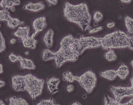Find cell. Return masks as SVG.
Listing matches in <instances>:
<instances>
[{
	"label": "cell",
	"instance_id": "cell-1",
	"mask_svg": "<svg viewBox=\"0 0 133 105\" xmlns=\"http://www.w3.org/2000/svg\"><path fill=\"white\" fill-rule=\"evenodd\" d=\"M65 3L64 12L66 18L78 24L84 31L90 24L91 18L86 4L84 3L74 5L66 2Z\"/></svg>",
	"mask_w": 133,
	"mask_h": 105
},
{
	"label": "cell",
	"instance_id": "cell-2",
	"mask_svg": "<svg viewBox=\"0 0 133 105\" xmlns=\"http://www.w3.org/2000/svg\"><path fill=\"white\" fill-rule=\"evenodd\" d=\"M129 37L123 31H116L102 38L101 45L103 49L119 48L128 47Z\"/></svg>",
	"mask_w": 133,
	"mask_h": 105
},
{
	"label": "cell",
	"instance_id": "cell-3",
	"mask_svg": "<svg viewBox=\"0 0 133 105\" xmlns=\"http://www.w3.org/2000/svg\"><path fill=\"white\" fill-rule=\"evenodd\" d=\"M24 76L25 89L34 102L35 97L41 95L44 80L37 78L30 73Z\"/></svg>",
	"mask_w": 133,
	"mask_h": 105
},
{
	"label": "cell",
	"instance_id": "cell-4",
	"mask_svg": "<svg viewBox=\"0 0 133 105\" xmlns=\"http://www.w3.org/2000/svg\"><path fill=\"white\" fill-rule=\"evenodd\" d=\"M55 53V59L58 68H59L66 61H75L78 59L79 55L72 47H61Z\"/></svg>",
	"mask_w": 133,
	"mask_h": 105
},
{
	"label": "cell",
	"instance_id": "cell-5",
	"mask_svg": "<svg viewBox=\"0 0 133 105\" xmlns=\"http://www.w3.org/2000/svg\"><path fill=\"white\" fill-rule=\"evenodd\" d=\"M88 93L91 92L96 84L97 78L94 73L88 70L80 76H74Z\"/></svg>",
	"mask_w": 133,
	"mask_h": 105
},
{
	"label": "cell",
	"instance_id": "cell-6",
	"mask_svg": "<svg viewBox=\"0 0 133 105\" xmlns=\"http://www.w3.org/2000/svg\"><path fill=\"white\" fill-rule=\"evenodd\" d=\"M130 79L131 83L130 87L112 86L110 87L116 101L119 102L124 97L133 96V76L131 77Z\"/></svg>",
	"mask_w": 133,
	"mask_h": 105
},
{
	"label": "cell",
	"instance_id": "cell-7",
	"mask_svg": "<svg viewBox=\"0 0 133 105\" xmlns=\"http://www.w3.org/2000/svg\"><path fill=\"white\" fill-rule=\"evenodd\" d=\"M12 87L16 91H24L25 90L24 76H12Z\"/></svg>",
	"mask_w": 133,
	"mask_h": 105
},
{
	"label": "cell",
	"instance_id": "cell-8",
	"mask_svg": "<svg viewBox=\"0 0 133 105\" xmlns=\"http://www.w3.org/2000/svg\"><path fill=\"white\" fill-rule=\"evenodd\" d=\"M72 48L81 54L84 50L87 48L84 37L81 36L79 39H75L72 46Z\"/></svg>",
	"mask_w": 133,
	"mask_h": 105
},
{
	"label": "cell",
	"instance_id": "cell-9",
	"mask_svg": "<svg viewBox=\"0 0 133 105\" xmlns=\"http://www.w3.org/2000/svg\"><path fill=\"white\" fill-rule=\"evenodd\" d=\"M46 19L44 17L38 18L32 22V25L35 32L33 34L35 36L37 32L42 31L45 25Z\"/></svg>",
	"mask_w": 133,
	"mask_h": 105
},
{
	"label": "cell",
	"instance_id": "cell-10",
	"mask_svg": "<svg viewBox=\"0 0 133 105\" xmlns=\"http://www.w3.org/2000/svg\"><path fill=\"white\" fill-rule=\"evenodd\" d=\"M85 39L88 48L97 47L102 45V38L89 37H85Z\"/></svg>",
	"mask_w": 133,
	"mask_h": 105
},
{
	"label": "cell",
	"instance_id": "cell-11",
	"mask_svg": "<svg viewBox=\"0 0 133 105\" xmlns=\"http://www.w3.org/2000/svg\"><path fill=\"white\" fill-rule=\"evenodd\" d=\"M59 81V79L54 77H52L47 80L48 87L51 94L58 91L59 89L57 88V87Z\"/></svg>",
	"mask_w": 133,
	"mask_h": 105
},
{
	"label": "cell",
	"instance_id": "cell-12",
	"mask_svg": "<svg viewBox=\"0 0 133 105\" xmlns=\"http://www.w3.org/2000/svg\"><path fill=\"white\" fill-rule=\"evenodd\" d=\"M17 56L18 60L20 63L21 68H27L29 69L35 68L36 67L31 60L26 58H23L18 55Z\"/></svg>",
	"mask_w": 133,
	"mask_h": 105
},
{
	"label": "cell",
	"instance_id": "cell-13",
	"mask_svg": "<svg viewBox=\"0 0 133 105\" xmlns=\"http://www.w3.org/2000/svg\"><path fill=\"white\" fill-rule=\"evenodd\" d=\"M117 75L122 79H124L129 73V70L128 66L123 64L116 70Z\"/></svg>",
	"mask_w": 133,
	"mask_h": 105
},
{
	"label": "cell",
	"instance_id": "cell-14",
	"mask_svg": "<svg viewBox=\"0 0 133 105\" xmlns=\"http://www.w3.org/2000/svg\"><path fill=\"white\" fill-rule=\"evenodd\" d=\"M45 8V6L44 5L40 3H29L24 6L23 9L34 11H38L44 9Z\"/></svg>",
	"mask_w": 133,
	"mask_h": 105
},
{
	"label": "cell",
	"instance_id": "cell-15",
	"mask_svg": "<svg viewBox=\"0 0 133 105\" xmlns=\"http://www.w3.org/2000/svg\"><path fill=\"white\" fill-rule=\"evenodd\" d=\"M21 40L24 47L32 49L35 47V44L38 42L37 40L28 36L21 38Z\"/></svg>",
	"mask_w": 133,
	"mask_h": 105
},
{
	"label": "cell",
	"instance_id": "cell-16",
	"mask_svg": "<svg viewBox=\"0 0 133 105\" xmlns=\"http://www.w3.org/2000/svg\"><path fill=\"white\" fill-rule=\"evenodd\" d=\"M29 27L28 26L19 27L14 33V35L18 37L22 38L28 36L29 33Z\"/></svg>",
	"mask_w": 133,
	"mask_h": 105
},
{
	"label": "cell",
	"instance_id": "cell-17",
	"mask_svg": "<svg viewBox=\"0 0 133 105\" xmlns=\"http://www.w3.org/2000/svg\"><path fill=\"white\" fill-rule=\"evenodd\" d=\"M100 74L103 77L110 80H114L117 75L116 71L113 69L106 70L100 73Z\"/></svg>",
	"mask_w": 133,
	"mask_h": 105
},
{
	"label": "cell",
	"instance_id": "cell-18",
	"mask_svg": "<svg viewBox=\"0 0 133 105\" xmlns=\"http://www.w3.org/2000/svg\"><path fill=\"white\" fill-rule=\"evenodd\" d=\"M20 3L19 0H3L0 3V6L7 9L12 7L14 5H18Z\"/></svg>",
	"mask_w": 133,
	"mask_h": 105
},
{
	"label": "cell",
	"instance_id": "cell-19",
	"mask_svg": "<svg viewBox=\"0 0 133 105\" xmlns=\"http://www.w3.org/2000/svg\"><path fill=\"white\" fill-rule=\"evenodd\" d=\"M53 33V31L51 29H49L44 37V41L46 45L48 47H50L52 46Z\"/></svg>",
	"mask_w": 133,
	"mask_h": 105
},
{
	"label": "cell",
	"instance_id": "cell-20",
	"mask_svg": "<svg viewBox=\"0 0 133 105\" xmlns=\"http://www.w3.org/2000/svg\"><path fill=\"white\" fill-rule=\"evenodd\" d=\"M9 99L10 102L9 105H28L25 100L21 98L11 97Z\"/></svg>",
	"mask_w": 133,
	"mask_h": 105
},
{
	"label": "cell",
	"instance_id": "cell-21",
	"mask_svg": "<svg viewBox=\"0 0 133 105\" xmlns=\"http://www.w3.org/2000/svg\"><path fill=\"white\" fill-rule=\"evenodd\" d=\"M125 26L128 33L133 34V19L128 16L124 18Z\"/></svg>",
	"mask_w": 133,
	"mask_h": 105
},
{
	"label": "cell",
	"instance_id": "cell-22",
	"mask_svg": "<svg viewBox=\"0 0 133 105\" xmlns=\"http://www.w3.org/2000/svg\"><path fill=\"white\" fill-rule=\"evenodd\" d=\"M55 53L48 49H45L43 52V59L44 61H46L53 58L55 59Z\"/></svg>",
	"mask_w": 133,
	"mask_h": 105
},
{
	"label": "cell",
	"instance_id": "cell-23",
	"mask_svg": "<svg viewBox=\"0 0 133 105\" xmlns=\"http://www.w3.org/2000/svg\"><path fill=\"white\" fill-rule=\"evenodd\" d=\"M104 55L106 59L109 61L114 60L117 58L116 55L114 51L112 50H110L106 52Z\"/></svg>",
	"mask_w": 133,
	"mask_h": 105
},
{
	"label": "cell",
	"instance_id": "cell-24",
	"mask_svg": "<svg viewBox=\"0 0 133 105\" xmlns=\"http://www.w3.org/2000/svg\"><path fill=\"white\" fill-rule=\"evenodd\" d=\"M8 21V25L11 29L14 28L21 23V22L16 18H11Z\"/></svg>",
	"mask_w": 133,
	"mask_h": 105
},
{
	"label": "cell",
	"instance_id": "cell-25",
	"mask_svg": "<svg viewBox=\"0 0 133 105\" xmlns=\"http://www.w3.org/2000/svg\"><path fill=\"white\" fill-rule=\"evenodd\" d=\"M105 105H124L109 97L107 95L105 96Z\"/></svg>",
	"mask_w": 133,
	"mask_h": 105
},
{
	"label": "cell",
	"instance_id": "cell-26",
	"mask_svg": "<svg viewBox=\"0 0 133 105\" xmlns=\"http://www.w3.org/2000/svg\"><path fill=\"white\" fill-rule=\"evenodd\" d=\"M11 17L9 15L8 12L5 10L0 11V20H1L8 21Z\"/></svg>",
	"mask_w": 133,
	"mask_h": 105
},
{
	"label": "cell",
	"instance_id": "cell-27",
	"mask_svg": "<svg viewBox=\"0 0 133 105\" xmlns=\"http://www.w3.org/2000/svg\"><path fill=\"white\" fill-rule=\"evenodd\" d=\"M36 105H60L54 104L53 103L52 98L48 99H43L41 100Z\"/></svg>",
	"mask_w": 133,
	"mask_h": 105
},
{
	"label": "cell",
	"instance_id": "cell-28",
	"mask_svg": "<svg viewBox=\"0 0 133 105\" xmlns=\"http://www.w3.org/2000/svg\"><path fill=\"white\" fill-rule=\"evenodd\" d=\"M103 17V15L101 12L98 11H96L93 16L94 20L96 22L100 21Z\"/></svg>",
	"mask_w": 133,
	"mask_h": 105
},
{
	"label": "cell",
	"instance_id": "cell-29",
	"mask_svg": "<svg viewBox=\"0 0 133 105\" xmlns=\"http://www.w3.org/2000/svg\"><path fill=\"white\" fill-rule=\"evenodd\" d=\"M74 76L71 72L69 71H67L65 76L66 80L67 81L70 82H73L74 80Z\"/></svg>",
	"mask_w": 133,
	"mask_h": 105
},
{
	"label": "cell",
	"instance_id": "cell-30",
	"mask_svg": "<svg viewBox=\"0 0 133 105\" xmlns=\"http://www.w3.org/2000/svg\"><path fill=\"white\" fill-rule=\"evenodd\" d=\"M0 51L1 52L3 51L5 49V47L4 44V40L3 38L1 33H0Z\"/></svg>",
	"mask_w": 133,
	"mask_h": 105
},
{
	"label": "cell",
	"instance_id": "cell-31",
	"mask_svg": "<svg viewBox=\"0 0 133 105\" xmlns=\"http://www.w3.org/2000/svg\"><path fill=\"white\" fill-rule=\"evenodd\" d=\"M9 58L11 61L13 62H15L17 60H18L17 56L12 53L9 55Z\"/></svg>",
	"mask_w": 133,
	"mask_h": 105
},
{
	"label": "cell",
	"instance_id": "cell-32",
	"mask_svg": "<svg viewBox=\"0 0 133 105\" xmlns=\"http://www.w3.org/2000/svg\"><path fill=\"white\" fill-rule=\"evenodd\" d=\"M128 47L133 50V36H129V45Z\"/></svg>",
	"mask_w": 133,
	"mask_h": 105
},
{
	"label": "cell",
	"instance_id": "cell-33",
	"mask_svg": "<svg viewBox=\"0 0 133 105\" xmlns=\"http://www.w3.org/2000/svg\"><path fill=\"white\" fill-rule=\"evenodd\" d=\"M103 28L102 26H100L97 28H94L92 30L90 31L89 32V33H91L94 32H97L100 30H102Z\"/></svg>",
	"mask_w": 133,
	"mask_h": 105
},
{
	"label": "cell",
	"instance_id": "cell-34",
	"mask_svg": "<svg viewBox=\"0 0 133 105\" xmlns=\"http://www.w3.org/2000/svg\"><path fill=\"white\" fill-rule=\"evenodd\" d=\"M74 89V87L72 85H69L67 87V90L68 92H70Z\"/></svg>",
	"mask_w": 133,
	"mask_h": 105
},
{
	"label": "cell",
	"instance_id": "cell-35",
	"mask_svg": "<svg viewBox=\"0 0 133 105\" xmlns=\"http://www.w3.org/2000/svg\"><path fill=\"white\" fill-rule=\"evenodd\" d=\"M124 105H133V98L131 99L127 103H124Z\"/></svg>",
	"mask_w": 133,
	"mask_h": 105
},
{
	"label": "cell",
	"instance_id": "cell-36",
	"mask_svg": "<svg viewBox=\"0 0 133 105\" xmlns=\"http://www.w3.org/2000/svg\"><path fill=\"white\" fill-rule=\"evenodd\" d=\"M47 1H48L51 3H52L53 4H55L57 2V0H46Z\"/></svg>",
	"mask_w": 133,
	"mask_h": 105
},
{
	"label": "cell",
	"instance_id": "cell-37",
	"mask_svg": "<svg viewBox=\"0 0 133 105\" xmlns=\"http://www.w3.org/2000/svg\"><path fill=\"white\" fill-rule=\"evenodd\" d=\"M0 87H1L4 86H5V84L6 83L5 82H4V81H2L1 80H0Z\"/></svg>",
	"mask_w": 133,
	"mask_h": 105
},
{
	"label": "cell",
	"instance_id": "cell-38",
	"mask_svg": "<svg viewBox=\"0 0 133 105\" xmlns=\"http://www.w3.org/2000/svg\"><path fill=\"white\" fill-rule=\"evenodd\" d=\"M121 1L123 3H129L131 2V1L130 0H122Z\"/></svg>",
	"mask_w": 133,
	"mask_h": 105
},
{
	"label": "cell",
	"instance_id": "cell-39",
	"mask_svg": "<svg viewBox=\"0 0 133 105\" xmlns=\"http://www.w3.org/2000/svg\"><path fill=\"white\" fill-rule=\"evenodd\" d=\"M16 40L15 39H14V38L11 39L10 40V41L11 43L12 44H13L15 43L16 42Z\"/></svg>",
	"mask_w": 133,
	"mask_h": 105
},
{
	"label": "cell",
	"instance_id": "cell-40",
	"mask_svg": "<svg viewBox=\"0 0 133 105\" xmlns=\"http://www.w3.org/2000/svg\"><path fill=\"white\" fill-rule=\"evenodd\" d=\"M71 105H81L78 101L75 102Z\"/></svg>",
	"mask_w": 133,
	"mask_h": 105
},
{
	"label": "cell",
	"instance_id": "cell-41",
	"mask_svg": "<svg viewBox=\"0 0 133 105\" xmlns=\"http://www.w3.org/2000/svg\"><path fill=\"white\" fill-rule=\"evenodd\" d=\"M107 26L109 28H111L112 27L110 23H108L107 24Z\"/></svg>",
	"mask_w": 133,
	"mask_h": 105
},
{
	"label": "cell",
	"instance_id": "cell-42",
	"mask_svg": "<svg viewBox=\"0 0 133 105\" xmlns=\"http://www.w3.org/2000/svg\"><path fill=\"white\" fill-rule=\"evenodd\" d=\"M2 65L1 64L0 65V73H2Z\"/></svg>",
	"mask_w": 133,
	"mask_h": 105
},
{
	"label": "cell",
	"instance_id": "cell-43",
	"mask_svg": "<svg viewBox=\"0 0 133 105\" xmlns=\"http://www.w3.org/2000/svg\"><path fill=\"white\" fill-rule=\"evenodd\" d=\"M0 105H5L3 101L1 100H0Z\"/></svg>",
	"mask_w": 133,
	"mask_h": 105
},
{
	"label": "cell",
	"instance_id": "cell-44",
	"mask_svg": "<svg viewBox=\"0 0 133 105\" xmlns=\"http://www.w3.org/2000/svg\"><path fill=\"white\" fill-rule=\"evenodd\" d=\"M112 27H114L115 25V23L114 22L110 23Z\"/></svg>",
	"mask_w": 133,
	"mask_h": 105
},
{
	"label": "cell",
	"instance_id": "cell-45",
	"mask_svg": "<svg viewBox=\"0 0 133 105\" xmlns=\"http://www.w3.org/2000/svg\"><path fill=\"white\" fill-rule=\"evenodd\" d=\"M11 10L12 11H14L15 10V8H11Z\"/></svg>",
	"mask_w": 133,
	"mask_h": 105
},
{
	"label": "cell",
	"instance_id": "cell-46",
	"mask_svg": "<svg viewBox=\"0 0 133 105\" xmlns=\"http://www.w3.org/2000/svg\"><path fill=\"white\" fill-rule=\"evenodd\" d=\"M131 65H132V67L133 68V60H132L131 62Z\"/></svg>",
	"mask_w": 133,
	"mask_h": 105
},
{
	"label": "cell",
	"instance_id": "cell-47",
	"mask_svg": "<svg viewBox=\"0 0 133 105\" xmlns=\"http://www.w3.org/2000/svg\"><path fill=\"white\" fill-rule=\"evenodd\" d=\"M94 25L95 26L97 25V22H94Z\"/></svg>",
	"mask_w": 133,
	"mask_h": 105
},
{
	"label": "cell",
	"instance_id": "cell-48",
	"mask_svg": "<svg viewBox=\"0 0 133 105\" xmlns=\"http://www.w3.org/2000/svg\"><path fill=\"white\" fill-rule=\"evenodd\" d=\"M29 52H28L26 51L25 52V53L26 54H28Z\"/></svg>",
	"mask_w": 133,
	"mask_h": 105
}]
</instances>
